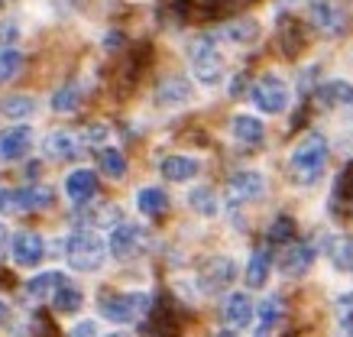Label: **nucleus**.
Here are the masks:
<instances>
[{"mask_svg": "<svg viewBox=\"0 0 353 337\" xmlns=\"http://www.w3.org/2000/svg\"><path fill=\"white\" fill-rule=\"evenodd\" d=\"M327 165V140L324 133L311 130L289 156V178L295 185H314Z\"/></svg>", "mask_w": 353, "mask_h": 337, "instance_id": "1", "label": "nucleus"}, {"mask_svg": "<svg viewBox=\"0 0 353 337\" xmlns=\"http://www.w3.org/2000/svg\"><path fill=\"white\" fill-rule=\"evenodd\" d=\"M65 260L75 272H97L108 260V240L97 230H72L65 237Z\"/></svg>", "mask_w": 353, "mask_h": 337, "instance_id": "2", "label": "nucleus"}, {"mask_svg": "<svg viewBox=\"0 0 353 337\" xmlns=\"http://www.w3.org/2000/svg\"><path fill=\"white\" fill-rule=\"evenodd\" d=\"M101 315L114 321V325H130V321H139L152 312V295L146 292H117V295H104L101 298Z\"/></svg>", "mask_w": 353, "mask_h": 337, "instance_id": "3", "label": "nucleus"}, {"mask_svg": "<svg viewBox=\"0 0 353 337\" xmlns=\"http://www.w3.org/2000/svg\"><path fill=\"white\" fill-rule=\"evenodd\" d=\"M311 23L318 26V33L327 39H341L350 30V7L347 0H308Z\"/></svg>", "mask_w": 353, "mask_h": 337, "instance_id": "4", "label": "nucleus"}, {"mask_svg": "<svg viewBox=\"0 0 353 337\" xmlns=\"http://www.w3.org/2000/svg\"><path fill=\"white\" fill-rule=\"evenodd\" d=\"M188 55H192V72L201 85H217L224 78V55L217 52V43L211 36H198L188 45Z\"/></svg>", "mask_w": 353, "mask_h": 337, "instance_id": "5", "label": "nucleus"}, {"mask_svg": "<svg viewBox=\"0 0 353 337\" xmlns=\"http://www.w3.org/2000/svg\"><path fill=\"white\" fill-rule=\"evenodd\" d=\"M250 98L256 104L263 114H282V110L289 108L292 101V91L285 85V78L276 75V72H266V75H259L250 88Z\"/></svg>", "mask_w": 353, "mask_h": 337, "instance_id": "6", "label": "nucleus"}, {"mask_svg": "<svg viewBox=\"0 0 353 337\" xmlns=\"http://www.w3.org/2000/svg\"><path fill=\"white\" fill-rule=\"evenodd\" d=\"M55 201L52 188L30 185V188H0V214H26V211H43Z\"/></svg>", "mask_w": 353, "mask_h": 337, "instance_id": "7", "label": "nucleus"}, {"mask_svg": "<svg viewBox=\"0 0 353 337\" xmlns=\"http://www.w3.org/2000/svg\"><path fill=\"white\" fill-rule=\"evenodd\" d=\"M236 263L230 256H211V260L201 263L198 269V285H201L204 295H217V292H227L236 279Z\"/></svg>", "mask_w": 353, "mask_h": 337, "instance_id": "8", "label": "nucleus"}, {"mask_svg": "<svg viewBox=\"0 0 353 337\" xmlns=\"http://www.w3.org/2000/svg\"><path fill=\"white\" fill-rule=\"evenodd\" d=\"M108 253L120 263H130L146 253V230L139 224H117L108 240Z\"/></svg>", "mask_w": 353, "mask_h": 337, "instance_id": "9", "label": "nucleus"}, {"mask_svg": "<svg viewBox=\"0 0 353 337\" xmlns=\"http://www.w3.org/2000/svg\"><path fill=\"white\" fill-rule=\"evenodd\" d=\"M10 256L13 263L20 266V269H32V266H39L46 256V240L36 234V230H20V234H13L10 237Z\"/></svg>", "mask_w": 353, "mask_h": 337, "instance_id": "10", "label": "nucleus"}, {"mask_svg": "<svg viewBox=\"0 0 353 337\" xmlns=\"http://www.w3.org/2000/svg\"><path fill=\"white\" fill-rule=\"evenodd\" d=\"M266 175L256 172V169H240V172L230 175V182H227V195L234 198V201H259V198L266 195Z\"/></svg>", "mask_w": 353, "mask_h": 337, "instance_id": "11", "label": "nucleus"}, {"mask_svg": "<svg viewBox=\"0 0 353 337\" xmlns=\"http://www.w3.org/2000/svg\"><path fill=\"white\" fill-rule=\"evenodd\" d=\"M32 143H36V133H32V127H26V123H17V127L0 130V159H3V163H17V159H23V156L32 150Z\"/></svg>", "mask_w": 353, "mask_h": 337, "instance_id": "12", "label": "nucleus"}, {"mask_svg": "<svg viewBox=\"0 0 353 337\" xmlns=\"http://www.w3.org/2000/svg\"><path fill=\"white\" fill-rule=\"evenodd\" d=\"M253 315H256V305L246 292H230L224 302V321L230 331H243V327L253 325Z\"/></svg>", "mask_w": 353, "mask_h": 337, "instance_id": "13", "label": "nucleus"}, {"mask_svg": "<svg viewBox=\"0 0 353 337\" xmlns=\"http://www.w3.org/2000/svg\"><path fill=\"white\" fill-rule=\"evenodd\" d=\"M311 266H314V250H311L308 243L289 240L282 260H279V269L285 272V276H305V272H311Z\"/></svg>", "mask_w": 353, "mask_h": 337, "instance_id": "14", "label": "nucleus"}, {"mask_svg": "<svg viewBox=\"0 0 353 337\" xmlns=\"http://www.w3.org/2000/svg\"><path fill=\"white\" fill-rule=\"evenodd\" d=\"M65 195L72 205H88L97 195V175L91 169H75V172L65 178Z\"/></svg>", "mask_w": 353, "mask_h": 337, "instance_id": "15", "label": "nucleus"}, {"mask_svg": "<svg viewBox=\"0 0 353 337\" xmlns=\"http://www.w3.org/2000/svg\"><path fill=\"white\" fill-rule=\"evenodd\" d=\"M318 94V104L321 108H327V110H347V108H353V85L350 81H327V85H318L314 88Z\"/></svg>", "mask_w": 353, "mask_h": 337, "instance_id": "16", "label": "nucleus"}, {"mask_svg": "<svg viewBox=\"0 0 353 337\" xmlns=\"http://www.w3.org/2000/svg\"><path fill=\"white\" fill-rule=\"evenodd\" d=\"M282 315H285V305H282V298L279 295H266L263 302H259L256 315H253V321H256V337H269L272 331L279 327V321H282Z\"/></svg>", "mask_w": 353, "mask_h": 337, "instance_id": "17", "label": "nucleus"}, {"mask_svg": "<svg viewBox=\"0 0 353 337\" xmlns=\"http://www.w3.org/2000/svg\"><path fill=\"white\" fill-rule=\"evenodd\" d=\"M159 172L165 182H192L201 172V163L194 156H165L159 163Z\"/></svg>", "mask_w": 353, "mask_h": 337, "instance_id": "18", "label": "nucleus"}, {"mask_svg": "<svg viewBox=\"0 0 353 337\" xmlns=\"http://www.w3.org/2000/svg\"><path fill=\"white\" fill-rule=\"evenodd\" d=\"M230 133H234L236 143H243V146H259L263 136H266V123L253 114H236L230 120Z\"/></svg>", "mask_w": 353, "mask_h": 337, "instance_id": "19", "label": "nucleus"}, {"mask_svg": "<svg viewBox=\"0 0 353 337\" xmlns=\"http://www.w3.org/2000/svg\"><path fill=\"white\" fill-rule=\"evenodd\" d=\"M62 283H65V272H59V269L36 272L32 279H26L23 292H26V298H30V302H46V298H52V292Z\"/></svg>", "mask_w": 353, "mask_h": 337, "instance_id": "20", "label": "nucleus"}, {"mask_svg": "<svg viewBox=\"0 0 353 337\" xmlns=\"http://www.w3.org/2000/svg\"><path fill=\"white\" fill-rule=\"evenodd\" d=\"M43 150L49 159H75L78 152H81V146H78V136L75 133H68V130H52L49 136H46L43 143Z\"/></svg>", "mask_w": 353, "mask_h": 337, "instance_id": "21", "label": "nucleus"}, {"mask_svg": "<svg viewBox=\"0 0 353 337\" xmlns=\"http://www.w3.org/2000/svg\"><path fill=\"white\" fill-rule=\"evenodd\" d=\"M259 33H263V30H259V23L253 20V17L230 20L224 30H221V36H224V39H230V43H236V45H253L259 39Z\"/></svg>", "mask_w": 353, "mask_h": 337, "instance_id": "22", "label": "nucleus"}, {"mask_svg": "<svg viewBox=\"0 0 353 337\" xmlns=\"http://www.w3.org/2000/svg\"><path fill=\"white\" fill-rule=\"evenodd\" d=\"M156 101L162 108H179L185 101H192V85L185 78H165L159 85V91H156Z\"/></svg>", "mask_w": 353, "mask_h": 337, "instance_id": "23", "label": "nucleus"}, {"mask_svg": "<svg viewBox=\"0 0 353 337\" xmlns=\"http://www.w3.org/2000/svg\"><path fill=\"white\" fill-rule=\"evenodd\" d=\"M137 207H139V214H146V218H159V214L169 211V195L156 185L139 188L137 192Z\"/></svg>", "mask_w": 353, "mask_h": 337, "instance_id": "24", "label": "nucleus"}, {"mask_svg": "<svg viewBox=\"0 0 353 337\" xmlns=\"http://www.w3.org/2000/svg\"><path fill=\"white\" fill-rule=\"evenodd\" d=\"M81 305H85V292H81L78 285H72L68 279L52 292V308L59 315H75Z\"/></svg>", "mask_w": 353, "mask_h": 337, "instance_id": "25", "label": "nucleus"}, {"mask_svg": "<svg viewBox=\"0 0 353 337\" xmlns=\"http://www.w3.org/2000/svg\"><path fill=\"white\" fill-rule=\"evenodd\" d=\"M331 207H334V211H350V207H353V163L343 165L341 175L334 178Z\"/></svg>", "mask_w": 353, "mask_h": 337, "instance_id": "26", "label": "nucleus"}, {"mask_svg": "<svg viewBox=\"0 0 353 337\" xmlns=\"http://www.w3.org/2000/svg\"><path fill=\"white\" fill-rule=\"evenodd\" d=\"M269 253H253L250 256V263H246V269H243V279L250 289H263V285L269 283Z\"/></svg>", "mask_w": 353, "mask_h": 337, "instance_id": "27", "label": "nucleus"}, {"mask_svg": "<svg viewBox=\"0 0 353 337\" xmlns=\"http://www.w3.org/2000/svg\"><path fill=\"white\" fill-rule=\"evenodd\" d=\"M97 165H101V172L108 175V178H114V182H120V178L127 175V156H123L120 150H114V146L101 150V156H97Z\"/></svg>", "mask_w": 353, "mask_h": 337, "instance_id": "28", "label": "nucleus"}, {"mask_svg": "<svg viewBox=\"0 0 353 337\" xmlns=\"http://www.w3.org/2000/svg\"><path fill=\"white\" fill-rule=\"evenodd\" d=\"M188 205H192L194 211L201 214V218H214L217 211H221V201H217V195L211 192V188H204V185L188 192Z\"/></svg>", "mask_w": 353, "mask_h": 337, "instance_id": "29", "label": "nucleus"}, {"mask_svg": "<svg viewBox=\"0 0 353 337\" xmlns=\"http://www.w3.org/2000/svg\"><path fill=\"white\" fill-rule=\"evenodd\" d=\"M20 72H23V52L10 49V45H0V85H7Z\"/></svg>", "mask_w": 353, "mask_h": 337, "instance_id": "30", "label": "nucleus"}, {"mask_svg": "<svg viewBox=\"0 0 353 337\" xmlns=\"http://www.w3.org/2000/svg\"><path fill=\"white\" fill-rule=\"evenodd\" d=\"M78 104H81V85H75V81L52 94V110H59V114H72V110H78Z\"/></svg>", "mask_w": 353, "mask_h": 337, "instance_id": "31", "label": "nucleus"}, {"mask_svg": "<svg viewBox=\"0 0 353 337\" xmlns=\"http://www.w3.org/2000/svg\"><path fill=\"white\" fill-rule=\"evenodd\" d=\"M36 101L32 98H23V94H17V98H7V101H0V114L3 117H13V120H23V117H32L36 114Z\"/></svg>", "mask_w": 353, "mask_h": 337, "instance_id": "32", "label": "nucleus"}, {"mask_svg": "<svg viewBox=\"0 0 353 337\" xmlns=\"http://www.w3.org/2000/svg\"><path fill=\"white\" fill-rule=\"evenodd\" d=\"M327 253H331L334 266L341 272H353V240L350 237H337L334 247H327Z\"/></svg>", "mask_w": 353, "mask_h": 337, "instance_id": "33", "label": "nucleus"}, {"mask_svg": "<svg viewBox=\"0 0 353 337\" xmlns=\"http://www.w3.org/2000/svg\"><path fill=\"white\" fill-rule=\"evenodd\" d=\"M266 240L269 243H289V240H295V218H289V214L276 218L266 230Z\"/></svg>", "mask_w": 353, "mask_h": 337, "instance_id": "34", "label": "nucleus"}, {"mask_svg": "<svg viewBox=\"0 0 353 337\" xmlns=\"http://www.w3.org/2000/svg\"><path fill=\"white\" fill-rule=\"evenodd\" d=\"M282 49H285V55H295L301 49V30L295 20H282Z\"/></svg>", "mask_w": 353, "mask_h": 337, "instance_id": "35", "label": "nucleus"}, {"mask_svg": "<svg viewBox=\"0 0 353 337\" xmlns=\"http://www.w3.org/2000/svg\"><path fill=\"white\" fill-rule=\"evenodd\" d=\"M353 327V292L337 298V331H350Z\"/></svg>", "mask_w": 353, "mask_h": 337, "instance_id": "36", "label": "nucleus"}, {"mask_svg": "<svg viewBox=\"0 0 353 337\" xmlns=\"http://www.w3.org/2000/svg\"><path fill=\"white\" fill-rule=\"evenodd\" d=\"M81 140H85L88 146H94V143H104V140H108V127H104V123H94V127H88V130L81 133Z\"/></svg>", "mask_w": 353, "mask_h": 337, "instance_id": "37", "label": "nucleus"}, {"mask_svg": "<svg viewBox=\"0 0 353 337\" xmlns=\"http://www.w3.org/2000/svg\"><path fill=\"white\" fill-rule=\"evenodd\" d=\"M72 337H97V321L94 318H81V321L72 327Z\"/></svg>", "mask_w": 353, "mask_h": 337, "instance_id": "38", "label": "nucleus"}, {"mask_svg": "<svg viewBox=\"0 0 353 337\" xmlns=\"http://www.w3.org/2000/svg\"><path fill=\"white\" fill-rule=\"evenodd\" d=\"M10 247V230H7V224H0V253Z\"/></svg>", "mask_w": 353, "mask_h": 337, "instance_id": "39", "label": "nucleus"}, {"mask_svg": "<svg viewBox=\"0 0 353 337\" xmlns=\"http://www.w3.org/2000/svg\"><path fill=\"white\" fill-rule=\"evenodd\" d=\"M120 43H123V36L120 33H108V43L104 45H108V49H120Z\"/></svg>", "mask_w": 353, "mask_h": 337, "instance_id": "40", "label": "nucleus"}, {"mask_svg": "<svg viewBox=\"0 0 353 337\" xmlns=\"http://www.w3.org/2000/svg\"><path fill=\"white\" fill-rule=\"evenodd\" d=\"M7 315H10V308H7V305L0 302V318H7Z\"/></svg>", "mask_w": 353, "mask_h": 337, "instance_id": "41", "label": "nucleus"}, {"mask_svg": "<svg viewBox=\"0 0 353 337\" xmlns=\"http://www.w3.org/2000/svg\"><path fill=\"white\" fill-rule=\"evenodd\" d=\"M337 337H353V327L350 331H337Z\"/></svg>", "mask_w": 353, "mask_h": 337, "instance_id": "42", "label": "nucleus"}, {"mask_svg": "<svg viewBox=\"0 0 353 337\" xmlns=\"http://www.w3.org/2000/svg\"><path fill=\"white\" fill-rule=\"evenodd\" d=\"M217 337H236V331H224V334H217Z\"/></svg>", "mask_w": 353, "mask_h": 337, "instance_id": "43", "label": "nucleus"}, {"mask_svg": "<svg viewBox=\"0 0 353 337\" xmlns=\"http://www.w3.org/2000/svg\"><path fill=\"white\" fill-rule=\"evenodd\" d=\"M108 337H130V334H123V331H114V334H108Z\"/></svg>", "mask_w": 353, "mask_h": 337, "instance_id": "44", "label": "nucleus"}]
</instances>
